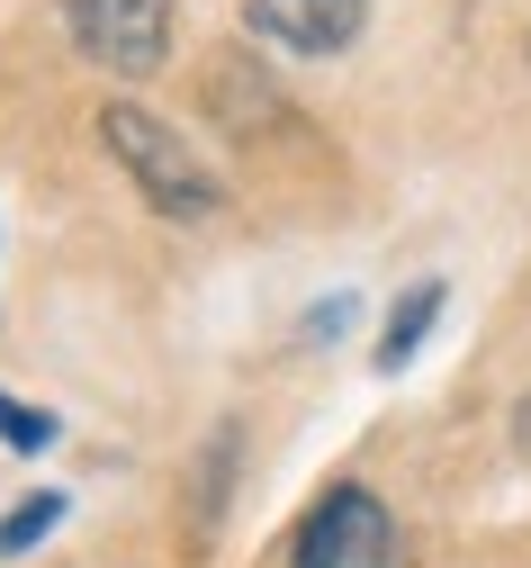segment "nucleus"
<instances>
[{"label":"nucleus","mask_w":531,"mask_h":568,"mask_svg":"<svg viewBox=\"0 0 531 568\" xmlns=\"http://www.w3.org/2000/svg\"><path fill=\"white\" fill-rule=\"evenodd\" d=\"M100 145L118 154V172L144 190V207H154V217L198 226V217H216V207H225V181L198 163V145H190V135H181L172 118H154V109L109 100V109H100Z\"/></svg>","instance_id":"1"},{"label":"nucleus","mask_w":531,"mask_h":568,"mask_svg":"<svg viewBox=\"0 0 531 568\" xmlns=\"http://www.w3.org/2000/svg\"><path fill=\"white\" fill-rule=\"evenodd\" d=\"M63 28L118 82H144L172 63V0H63Z\"/></svg>","instance_id":"2"},{"label":"nucleus","mask_w":531,"mask_h":568,"mask_svg":"<svg viewBox=\"0 0 531 568\" xmlns=\"http://www.w3.org/2000/svg\"><path fill=\"white\" fill-rule=\"evenodd\" d=\"M397 559V524L369 487H325L307 524L288 532V568H388Z\"/></svg>","instance_id":"3"},{"label":"nucleus","mask_w":531,"mask_h":568,"mask_svg":"<svg viewBox=\"0 0 531 568\" xmlns=\"http://www.w3.org/2000/svg\"><path fill=\"white\" fill-rule=\"evenodd\" d=\"M244 28L279 54H343L369 28V0H244Z\"/></svg>","instance_id":"4"},{"label":"nucleus","mask_w":531,"mask_h":568,"mask_svg":"<svg viewBox=\"0 0 531 568\" xmlns=\"http://www.w3.org/2000/svg\"><path fill=\"white\" fill-rule=\"evenodd\" d=\"M450 307V290L441 280H415V290L388 307V334H378V371H406L415 352H423V334H432V316Z\"/></svg>","instance_id":"5"},{"label":"nucleus","mask_w":531,"mask_h":568,"mask_svg":"<svg viewBox=\"0 0 531 568\" xmlns=\"http://www.w3.org/2000/svg\"><path fill=\"white\" fill-rule=\"evenodd\" d=\"M54 524H63V496H54V487H37L28 506H10V515H0V559H19V550H37V541H45Z\"/></svg>","instance_id":"6"},{"label":"nucleus","mask_w":531,"mask_h":568,"mask_svg":"<svg viewBox=\"0 0 531 568\" xmlns=\"http://www.w3.org/2000/svg\"><path fill=\"white\" fill-rule=\"evenodd\" d=\"M63 434V424L45 415V406H28V397H10V388H0V443H10V452H45Z\"/></svg>","instance_id":"7"},{"label":"nucleus","mask_w":531,"mask_h":568,"mask_svg":"<svg viewBox=\"0 0 531 568\" xmlns=\"http://www.w3.org/2000/svg\"><path fill=\"white\" fill-rule=\"evenodd\" d=\"M351 325V298H325V307H307V343H334Z\"/></svg>","instance_id":"8"}]
</instances>
